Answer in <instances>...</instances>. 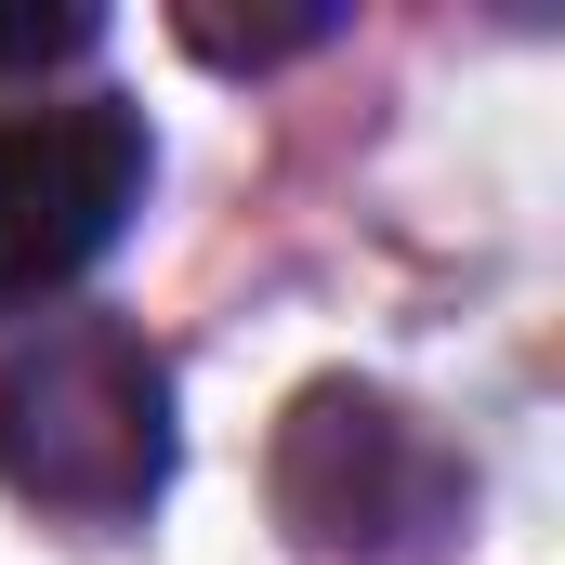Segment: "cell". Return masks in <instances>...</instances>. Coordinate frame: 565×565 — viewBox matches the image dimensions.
Listing matches in <instances>:
<instances>
[{
	"mask_svg": "<svg viewBox=\"0 0 565 565\" xmlns=\"http://www.w3.org/2000/svg\"><path fill=\"white\" fill-rule=\"evenodd\" d=\"M0 487L66 526H132L171 487V369L119 316H40L0 355Z\"/></svg>",
	"mask_w": 565,
	"mask_h": 565,
	"instance_id": "obj_1",
	"label": "cell"
},
{
	"mask_svg": "<svg viewBox=\"0 0 565 565\" xmlns=\"http://www.w3.org/2000/svg\"><path fill=\"white\" fill-rule=\"evenodd\" d=\"M277 526L329 565H422L473 526V460L369 382H302L277 422Z\"/></svg>",
	"mask_w": 565,
	"mask_h": 565,
	"instance_id": "obj_2",
	"label": "cell"
},
{
	"mask_svg": "<svg viewBox=\"0 0 565 565\" xmlns=\"http://www.w3.org/2000/svg\"><path fill=\"white\" fill-rule=\"evenodd\" d=\"M145 198V119L79 93V106H13L0 119V316L53 302Z\"/></svg>",
	"mask_w": 565,
	"mask_h": 565,
	"instance_id": "obj_3",
	"label": "cell"
},
{
	"mask_svg": "<svg viewBox=\"0 0 565 565\" xmlns=\"http://www.w3.org/2000/svg\"><path fill=\"white\" fill-rule=\"evenodd\" d=\"M171 26H184V53H211V66H277V53H316V40L342 26V0H289V13H211V0H184Z\"/></svg>",
	"mask_w": 565,
	"mask_h": 565,
	"instance_id": "obj_4",
	"label": "cell"
},
{
	"mask_svg": "<svg viewBox=\"0 0 565 565\" xmlns=\"http://www.w3.org/2000/svg\"><path fill=\"white\" fill-rule=\"evenodd\" d=\"M93 40H106L93 0H0V79H13V66H66V53H93Z\"/></svg>",
	"mask_w": 565,
	"mask_h": 565,
	"instance_id": "obj_5",
	"label": "cell"
}]
</instances>
